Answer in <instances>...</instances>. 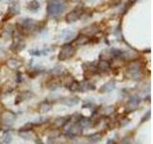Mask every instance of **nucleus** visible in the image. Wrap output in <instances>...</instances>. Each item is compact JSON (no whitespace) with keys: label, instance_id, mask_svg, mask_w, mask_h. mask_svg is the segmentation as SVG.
<instances>
[{"label":"nucleus","instance_id":"obj_1","mask_svg":"<svg viewBox=\"0 0 153 144\" xmlns=\"http://www.w3.org/2000/svg\"><path fill=\"white\" fill-rule=\"evenodd\" d=\"M66 9V0H52L48 4L47 12L51 16H57L61 14Z\"/></svg>","mask_w":153,"mask_h":144},{"label":"nucleus","instance_id":"obj_2","mask_svg":"<svg viewBox=\"0 0 153 144\" xmlns=\"http://www.w3.org/2000/svg\"><path fill=\"white\" fill-rule=\"evenodd\" d=\"M126 74L129 78L133 80H138L141 78V64L138 62H132L129 64L126 69Z\"/></svg>","mask_w":153,"mask_h":144},{"label":"nucleus","instance_id":"obj_3","mask_svg":"<svg viewBox=\"0 0 153 144\" xmlns=\"http://www.w3.org/2000/svg\"><path fill=\"white\" fill-rule=\"evenodd\" d=\"M75 53H76V49L74 46H72L71 44H64L59 51V60L61 62L69 60L75 55Z\"/></svg>","mask_w":153,"mask_h":144},{"label":"nucleus","instance_id":"obj_4","mask_svg":"<svg viewBox=\"0 0 153 144\" xmlns=\"http://www.w3.org/2000/svg\"><path fill=\"white\" fill-rule=\"evenodd\" d=\"M16 114L12 112H4L1 115V122H2V125L7 128H10L13 126V122L16 121Z\"/></svg>","mask_w":153,"mask_h":144},{"label":"nucleus","instance_id":"obj_5","mask_svg":"<svg viewBox=\"0 0 153 144\" xmlns=\"http://www.w3.org/2000/svg\"><path fill=\"white\" fill-rule=\"evenodd\" d=\"M81 128L78 122H75V124H72L71 126L69 127V129L67 130L66 132V136H69V137H74V136H79L81 134Z\"/></svg>","mask_w":153,"mask_h":144},{"label":"nucleus","instance_id":"obj_6","mask_svg":"<svg viewBox=\"0 0 153 144\" xmlns=\"http://www.w3.org/2000/svg\"><path fill=\"white\" fill-rule=\"evenodd\" d=\"M140 102H141V100L137 95H134V96H132V97H130V99H129L128 103H127V112L135 110L138 108Z\"/></svg>","mask_w":153,"mask_h":144},{"label":"nucleus","instance_id":"obj_7","mask_svg":"<svg viewBox=\"0 0 153 144\" xmlns=\"http://www.w3.org/2000/svg\"><path fill=\"white\" fill-rule=\"evenodd\" d=\"M80 17V12L74 10V11H71L70 13L67 14V16H65V21L67 23H74L76 20H79Z\"/></svg>","mask_w":153,"mask_h":144},{"label":"nucleus","instance_id":"obj_8","mask_svg":"<svg viewBox=\"0 0 153 144\" xmlns=\"http://www.w3.org/2000/svg\"><path fill=\"white\" fill-rule=\"evenodd\" d=\"M36 25H37V22L36 20H33V19H24L23 20V23H22V28L24 30L26 31H33L36 28Z\"/></svg>","mask_w":153,"mask_h":144},{"label":"nucleus","instance_id":"obj_9","mask_svg":"<svg viewBox=\"0 0 153 144\" xmlns=\"http://www.w3.org/2000/svg\"><path fill=\"white\" fill-rule=\"evenodd\" d=\"M19 12H20V7H19V4L17 2H13L10 5V7L8 9L7 12V16H9L10 17H12L16 14H18Z\"/></svg>","mask_w":153,"mask_h":144},{"label":"nucleus","instance_id":"obj_10","mask_svg":"<svg viewBox=\"0 0 153 144\" xmlns=\"http://www.w3.org/2000/svg\"><path fill=\"white\" fill-rule=\"evenodd\" d=\"M99 27L96 25V24H93V25H89V26H87V27H85L83 30H82V32H83V35H85V36H94V35H96L98 32H99Z\"/></svg>","mask_w":153,"mask_h":144},{"label":"nucleus","instance_id":"obj_11","mask_svg":"<svg viewBox=\"0 0 153 144\" xmlns=\"http://www.w3.org/2000/svg\"><path fill=\"white\" fill-rule=\"evenodd\" d=\"M60 102L67 107H74V106L79 104V99L78 97H66L62 99Z\"/></svg>","mask_w":153,"mask_h":144},{"label":"nucleus","instance_id":"obj_12","mask_svg":"<svg viewBox=\"0 0 153 144\" xmlns=\"http://www.w3.org/2000/svg\"><path fill=\"white\" fill-rule=\"evenodd\" d=\"M6 64L7 66L9 67L10 69H12V70H16L18 69L19 67H21L22 65V62L20 61H18L16 59H9L6 62Z\"/></svg>","mask_w":153,"mask_h":144},{"label":"nucleus","instance_id":"obj_13","mask_svg":"<svg viewBox=\"0 0 153 144\" xmlns=\"http://www.w3.org/2000/svg\"><path fill=\"white\" fill-rule=\"evenodd\" d=\"M115 88H116V83H115L114 81H110V82H108V83L104 84L102 88H100V91L102 93H106V92L112 91Z\"/></svg>","mask_w":153,"mask_h":144},{"label":"nucleus","instance_id":"obj_14","mask_svg":"<svg viewBox=\"0 0 153 144\" xmlns=\"http://www.w3.org/2000/svg\"><path fill=\"white\" fill-rule=\"evenodd\" d=\"M52 110V104L48 101H43L39 104V107H38V110H39L40 113H46L48 112H50Z\"/></svg>","mask_w":153,"mask_h":144},{"label":"nucleus","instance_id":"obj_15","mask_svg":"<svg viewBox=\"0 0 153 144\" xmlns=\"http://www.w3.org/2000/svg\"><path fill=\"white\" fill-rule=\"evenodd\" d=\"M89 41H90V38L87 36L83 35V34H80V35H79L78 38H76L75 43L79 46H82L84 44H87Z\"/></svg>","mask_w":153,"mask_h":144},{"label":"nucleus","instance_id":"obj_16","mask_svg":"<svg viewBox=\"0 0 153 144\" xmlns=\"http://www.w3.org/2000/svg\"><path fill=\"white\" fill-rule=\"evenodd\" d=\"M70 120H71V116L59 117V118L56 119L55 124L56 125V126H59V127H64V126H66V125L70 122Z\"/></svg>","mask_w":153,"mask_h":144},{"label":"nucleus","instance_id":"obj_17","mask_svg":"<svg viewBox=\"0 0 153 144\" xmlns=\"http://www.w3.org/2000/svg\"><path fill=\"white\" fill-rule=\"evenodd\" d=\"M110 67H111V64L107 60H100L97 68L100 71H107L110 69Z\"/></svg>","mask_w":153,"mask_h":144},{"label":"nucleus","instance_id":"obj_18","mask_svg":"<svg viewBox=\"0 0 153 144\" xmlns=\"http://www.w3.org/2000/svg\"><path fill=\"white\" fill-rule=\"evenodd\" d=\"M74 32L73 31H71V30H64V31H62L59 35V40H69V38H71L72 37H74Z\"/></svg>","mask_w":153,"mask_h":144},{"label":"nucleus","instance_id":"obj_19","mask_svg":"<svg viewBox=\"0 0 153 144\" xmlns=\"http://www.w3.org/2000/svg\"><path fill=\"white\" fill-rule=\"evenodd\" d=\"M78 123H79V125L81 128H88V127L91 126V124H92V122H91V120L89 118L83 117V116H81L78 120Z\"/></svg>","mask_w":153,"mask_h":144},{"label":"nucleus","instance_id":"obj_20","mask_svg":"<svg viewBox=\"0 0 153 144\" xmlns=\"http://www.w3.org/2000/svg\"><path fill=\"white\" fill-rule=\"evenodd\" d=\"M39 7H40V4L37 0H32V1H30L28 3V6H27L28 10H30V11H32V12L38 11Z\"/></svg>","mask_w":153,"mask_h":144},{"label":"nucleus","instance_id":"obj_21","mask_svg":"<svg viewBox=\"0 0 153 144\" xmlns=\"http://www.w3.org/2000/svg\"><path fill=\"white\" fill-rule=\"evenodd\" d=\"M94 88L95 86H92L87 81H83L79 83V91H87L89 89H94Z\"/></svg>","mask_w":153,"mask_h":144},{"label":"nucleus","instance_id":"obj_22","mask_svg":"<svg viewBox=\"0 0 153 144\" xmlns=\"http://www.w3.org/2000/svg\"><path fill=\"white\" fill-rule=\"evenodd\" d=\"M121 56L123 57L126 60H133L137 57V54L135 52H132V51H126V52H123V53L122 52Z\"/></svg>","mask_w":153,"mask_h":144},{"label":"nucleus","instance_id":"obj_23","mask_svg":"<svg viewBox=\"0 0 153 144\" xmlns=\"http://www.w3.org/2000/svg\"><path fill=\"white\" fill-rule=\"evenodd\" d=\"M100 138H102V136H100V134L99 133H95V134H92L91 136H88V139L91 143H96L100 140Z\"/></svg>","mask_w":153,"mask_h":144},{"label":"nucleus","instance_id":"obj_24","mask_svg":"<svg viewBox=\"0 0 153 144\" xmlns=\"http://www.w3.org/2000/svg\"><path fill=\"white\" fill-rule=\"evenodd\" d=\"M19 136L24 139H27V140H30L33 138V134L31 131H19Z\"/></svg>","mask_w":153,"mask_h":144},{"label":"nucleus","instance_id":"obj_25","mask_svg":"<svg viewBox=\"0 0 153 144\" xmlns=\"http://www.w3.org/2000/svg\"><path fill=\"white\" fill-rule=\"evenodd\" d=\"M68 88L71 90V91H79V82H78V81H73L71 83V85L68 86Z\"/></svg>","mask_w":153,"mask_h":144},{"label":"nucleus","instance_id":"obj_26","mask_svg":"<svg viewBox=\"0 0 153 144\" xmlns=\"http://www.w3.org/2000/svg\"><path fill=\"white\" fill-rule=\"evenodd\" d=\"M51 51V49H44V50H32L30 51V53L32 55L35 56H41V55H47V53H49Z\"/></svg>","mask_w":153,"mask_h":144},{"label":"nucleus","instance_id":"obj_27","mask_svg":"<svg viewBox=\"0 0 153 144\" xmlns=\"http://www.w3.org/2000/svg\"><path fill=\"white\" fill-rule=\"evenodd\" d=\"M73 81H74V79H73V77H72L71 75H66L63 78V85L68 88V86L71 85V83Z\"/></svg>","mask_w":153,"mask_h":144},{"label":"nucleus","instance_id":"obj_28","mask_svg":"<svg viewBox=\"0 0 153 144\" xmlns=\"http://www.w3.org/2000/svg\"><path fill=\"white\" fill-rule=\"evenodd\" d=\"M13 140V136H11V134L10 133H6L3 136V142L4 143H6V144H9V143H11Z\"/></svg>","mask_w":153,"mask_h":144},{"label":"nucleus","instance_id":"obj_29","mask_svg":"<svg viewBox=\"0 0 153 144\" xmlns=\"http://www.w3.org/2000/svg\"><path fill=\"white\" fill-rule=\"evenodd\" d=\"M61 71H62V67L60 65H57V66L54 67V68L51 70V72L53 74H60Z\"/></svg>","mask_w":153,"mask_h":144},{"label":"nucleus","instance_id":"obj_30","mask_svg":"<svg viewBox=\"0 0 153 144\" xmlns=\"http://www.w3.org/2000/svg\"><path fill=\"white\" fill-rule=\"evenodd\" d=\"M149 118H150V110H148V112H147V113H146V114H145V116H143V117L142 118L141 122L143 123V121H145V120H146H146H147V119H149Z\"/></svg>","mask_w":153,"mask_h":144},{"label":"nucleus","instance_id":"obj_31","mask_svg":"<svg viewBox=\"0 0 153 144\" xmlns=\"http://www.w3.org/2000/svg\"><path fill=\"white\" fill-rule=\"evenodd\" d=\"M106 144H116V142H115V140L113 138H109L107 140V142H106Z\"/></svg>","mask_w":153,"mask_h":144},{"label":"nucleus","instance_id":"obj_32","mask_svg":"<svg viewBox=\"0 0 153 144\" xmlns=\"http://www.w3.org/2000/svg\"><path fill=\"white\" fill-rule=\"evenodd\" d=\"M36 144H44V143H43V142L40 140V139H36Z\"/></svg>","mask_w":153,"mask_h":144},{"label":"nucleus","instance_id":"obj_33","mask_svg":"<svg viewBox=\"0 0 153 144\" xmlns=\"http://www.w3.org/2000/svg\"><path fill=\"white\" fill-rule=\"evenodd\" d=\"M0 1H3V0H0Z\"/></svg>","mask_w":153,"mask_h":144},{"label":"nucleus","instance_id":"obj_34","mask_svg":"<svg viewBox=\"0 0 153 144\" xmlns=\"http://www.w3.org/2000/svg\"><path fill=\"white\" fill-rule=\"evenodd\" d=\"M0 144H2V143H0Z\"/></svg>","mask_w":153,"mask_h":144}]
</instances>
